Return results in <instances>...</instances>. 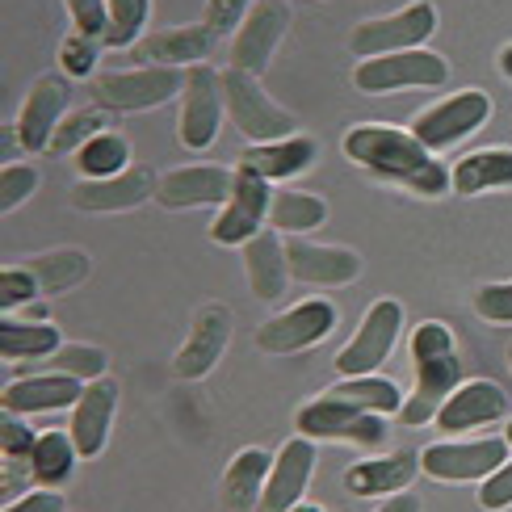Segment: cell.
I'll use <instances>...</instances> for the list:
<instances>
[{"label":"cell","mask_w":512,"mask_h":512,"mask_svg":"<svg viewBox=\"0 0 512 512\" xmlns=\"http://www.w3.org/2000/svg\"><path fill=\"white\" fill-rule=\"evenodd\" d=\"M475 311L487 319V324H512V282L483 286L475 294Z\"/></svg>","instance_id":"b9f144b4"},{"label":"cell","mask_w":512,"mask_h":512,"mask_svg":"<svg viewBox=\"0 0 512 512\" xmlns=\"http://www.w3.org/2000/svg\"><path fill=\"white\" fill-rule=\"evenodd\" d=\"M479 504H483L487 512H500V508L512 504V462H504L496 475H487L483 492H479Z\"/></svg>","instance_id":"bcb514c9"},{"label":"cell","mask_w":512,"mask_h":512,"mask_svg":"<svg viewBox=\"0 0 512 512\" xmlns=\"http://www.w3.org/2000/svg\"><path fill=\"white\" fill-rule=\"evenodd\" d=\"M286 261H290V277H298V282H307V286H349L361 277V256L349 248L290 240Z\"/></svg>","instance_id":"7402d4cb"},{"label":"cell","mask_w":512,"mask_h":512,"mask_svg":"<svg viewBox=\"0 0 512 512\" xmlns=\"http://www.w3.org/2000/svg\"><path fill=\"white\" fill-rule=\"evenodd\" d=\"M26 269L34 273V282L42 294H68L76 290L84 277H89V256L76 252V248H63V252H42L34 261H26Z\"/></svg>","instance_id":"f546056e"},{"label":"cell","mask_w":512,"mask_h":512,"mask_svg":"<svg viewBox=\"0 0 512 512\" xmlns=\"http://www.w3.org/2000/svg\"><path fill=\"white\" fill-rule=\"evenodd\" d=\"M76 21V34H89L97 42H105V34H110V5L105 0H63Z\"/></svg>","instance_id":"f35d334b"},{"label":"cell","mask_w":512,"mask_h":512,"mask_svg":"<svg viewBox=\"0 0 512 512\" xmlns=\"http://www.w3.org/2000/svg\"><path fill=\"white\" fill-rule=\"evenodd\" d=\"M185 89V72L181 68H135V72H101L93 76L89 93L97 101V110H152L164 105L168 97H177Z\"/></svg>","instance_id":"5b68a950"},{"label":"cell","mask_w":512,"mask_h":512,"mask_svg":"<svg viewBox=\"0 0 512 512\" xmlns=\"http://www.w3.org/2000/svg\"><path fill=\"white\" fill-rule=\"evenodd\" d=\"M34 445H38V437L30 433V424H21L13 412H5V420H0V454L5 458H30Z\"/></svg>","instance_id":"ee69618b"},{"label":"cell","mask_w":512,"mask_h":512,"mask_svg":"<svg viewBox=\"0 0 512 512\" xmlns=\"http://www.w3.org/2000/svg\"><path fill=\"white\" fill-rule=\"evenodd\" d=\"M80 458L72 433H42L34 454H30V466H34V479L42 487H59L63 479L72 475V462Z\"/></svg>","instance_id":"e575fe53"},{"label":"cell","mask_w":512,"mask_h":512,"mask_svg":"<svg viewBox=\"0 0 512 512\" xmlns=\"http://www.w3.org/2000/svg\"><path fill=\"white\" fill-rule=\"evenodd\" d=\"M504 437H508V445H512V424H508V433H504Z\"/></svg>","instance_id":"f5cc1de1"},{"label":"cell","mask_w":512,"mask_h":512,"mask_svg":"<svg viewBox=\"0 0 512 512\" xmlns=\"http://www.w3.org/2000/svg\"><path fill=\"white\" fill-rule=\"evenodd\" d=\"M345 156L361 168H370L378 177H391L399 185H408L412 194L437 198L445 189H454V173L416 135L391 131V126H357L345 135Z\"/></svg>","instance_id":"6da1fadb"},{"label":"cell","mask_w":512,"mask_h":512,"mask_svg":"<svg viewBox=\"0 0 512 512\" xmlns=\"http://www.w3.org/2000/svg\"><path fill=\"white\" fill-rule=\"evenodd\" d=\"M332 328H336V307L328 303V298H307V303L265 319L261 332H256V349L273 353V357H286V353L319 345Z\"/></svg>","instance_id":"8fae6325"},{"label":"cell","mask_w":512,"mask_h":512,"mask_svg":"<svg viewBox=\"0 0 512 512\" xmlns=\"http://www.w3.org/2000/svg\"><path fill=\"white\" fill-rule=\"evenodd\" d=\"M38 189V168L34 164H5L0 173V206L13 210L17 202H26Z\"/></svg>","instance_id":"ab89813d"},{"label":"cell","mask_w":512,"mask_h":512,"mask_svg":"<svg viewBox=\"0 0 512 512\" xmlns=\"http://www.w3.org/2000/svg\"><path fill=\"white\" fill-rule=\"evenodd\" d=\"M374 512H420V500H416V496H399V492H395L387 504H378Z\"/></svg>","instance_id":"681fc988"},{"label":"cell","mask_w":512,"mask_h":512,"mask_svg":"<svg viewBox=\"0 0 512 512\" xmlns=\"http://www.w3.org/2000/svg\"><path fill=\"white\" fill-rule=\"evenodd\" d=\"M269 202H273L269 181L240 164L223 215L210 223V240L215 244H248V240H256L261 236V223H269Z\"/></svg>","instance_id":"7c38bea8"},{"label":"cell","mask_w":512,"mask_h":512,"mask_svg":"<svg viewBox=\"0 0 512 512\" xmlns=\"http://www.w3.org/2000/svg\"><path fill=\"white\" fill-rule=\"evenodd\" d=\"M63 345L59 340V328L51 324H13V319H5L0 324V353H5L9 361H42L51 357L55 349Z\"/></svg>","instance_id":"1f68e13d"},{"label":"cell","mask_w":512,"mask_h":512,"mask_svg":"<svg viewBox=\"0 0 512 512\" xmlns=\"http://www.w3.org/2000/svg\"><path fill=\"white\" fill-rule=\"evenodd\" d=\"M311 471H315V445H311V437L286 441L282 450H277V458H273V471H269L265 496H261V508H256V512H290L298 500H303L307 483H311Z\"/></svg>","instance_id":"ffe728a7"},{"label":"cell","mask_w":512,"mask_h":512,"mask_svg":"<svg viewBox=\"0 0 512 512\" xmlns=\"http://www.w3.org/2000/svg\"><path fill=\"white\" fill-rule=\"evenodd\" d=\"M290 512H324V508H315V504H294Z\"/></svg>","instance_id":"816d5d0a"},{"label":"cell","mask_w":512,"mask_h":512,"mask_svg":"<svg viewBox=\"0 0 512 512\" xmlns=\"http://www.w3.org/2000/svg\"><path fill=\"white\" fill-rule=\"evenodd\" d=\"M5 512H63V496L55 492H30V496H21L13 504H5Z\"/></svg>","instance_id":"c3c4849f"},{"label":"cell","mask_w":512,"mask_h":512,"mask_svg":"<svg viewBox=\"0 0 512 512\" xmlns=\"http://www.w3.org/2000/svg\"><path fill=\"white\" fill-rule=\"evenodd\" d=\"M286 30H290V9L282 0H256L244 17V26L236 30V42H231V68L261 76L269 68L273 51L282 47Z\"/></svg>","instance_id":"4fadbf2b"},{"label":"cell","mask_w":512,"mask_h":512,"mask_svg":"<svg viewBox=\"0 0 512 512\" xmlns=\"http://www.w3.org/2000/svg\"><path fill=\"white\" fill-rule=\"evenodd\" d=\"M223 122V76L206 63H194L185 72V89H181V143L189 152H202V147L215 143Z\"/></svg>","instance_id":"30bf717a"},{"label":"cell","mask_w":512,"mask_h":512,"mask_svg":"<svg viewBox=\"0 0 512 512\" xmlns=\"http://www.w3.org/2000/svg\"><path fill=\"white\" fill-rule=\"evenodd\" d=\"M487 118H492V97L471 89V93H458L450 101L433 105V110H424L412 126V135L429 147V152H441V147H454L466 135H475Z\"/></svg>","instance_id":"5bb4252c"},{"label":"cell","mask_w":512,"mask_h":512,"mask_svg":"<svg viewBox=\"0 0 512 512\" xmlns=\"http://www.w3.org/2000/svg\"><path fill=\"white\" fill-rule=\"evenodd\" d=\"M68 80L47 72L34 80V89L21 101V114H17V135L26 152H47L51 139H55V126L63 122V110H68Z\"/></svg>","instance_id":"2e32d148"},{"label":"cell","mask_w":512,"mask_h":512,"mask_svg":"<svg viewBox=\"0 0 512 512\" xmlns=\"http://www.w3.org/2000/svg\"><path fill=\"white\" fill-rule=\"evenodd\" d=\"M315 152H319L315 139L290 135V139H277V143H252L240 164L252 168V173H261L265 181H290L315 164Z\"/></svg>","instance_id":"484cf974"},{"label":"cell","mask_w":512,"mask_h":512,"mask_svg":"<svg viewBox=\"0 0 512 512\" xmlns=\"http://www.w3.org/2000/svg\"><path fill=\"white\" fill-rule=\"evenodd\" d=\"M420 475V454H387L357 462L345 475V487L353 496H395Z\"/></svg>","instance_id":"83f0119b"},{"label":"cell","mask_w":512,"mask_h":512,"mask_svg":"<svg viewBox=\"0 0 512 512\" xmlns=\"http://www.w3.org/2000/svg\"><path fill=\"white\" fill-rule=\"evenodd\" d=\"M450 80V63L433 51H395V55H374L361 59L353 84L361 93H403V89H441Z\"/></svg>","instance_id":"277c9868"},{"label":"cell","mask_w":512,"mask_h":512,"mask_svg":"<svg viewBox=\"0 0 512 512\" xmlns=\"http://www.w3.org/2000/svg\"><path fill=\"white\" fill-rule=\"evenodd\" d=\"M500 72L512 80V47H504V51H500Z\"/></svg>","instance_id":"f907efd6"},{"label":"cell","mask_w":512,"mask_h":512,"mask_svg":"<svg viewBox=\"0 0 512 512\" xmlns=\"http://www.w3.org/2000/svg\"><path fill=\"white\" fill-rule=\"evenodd\" d=\"M80 391H84L80 378H68V374H34V378H21V382H13V387H5V395H0V408L13 412V416L76 408Z\"/></svg>","instance_id":"cb8c5ba5"},{"label":"cell","mask_w":512,"mask_h":512,"mask_svg":"<svg viewBox=\"0 0 512 512\" xmlns=\"http://www.w3.org/2000/svg\"><path fill=\"white\" fill-rule=\"evenodd\" d=\"M30 483H38L30 458H5V479H0V492H5V500L13 504V496H17V492H26Z\"/></svg>","instance_id":"7dc6e473"},{"label":"cell","mask_w":512,"mask_h":512,"mask_svg":"<svg viewBox=\"0 0 512 512\" xmlns=\"http://www.w3.org/2000/svg\"><path fill=\"white\" fill-rule=\"evenodd\" d=\"M336 399H349L357 403V408H366V412H378V416H391V412H403V399L395 382L387 378H374V374H361V378H345V382H336V387L328 391Z\"/></svg>","instance_id":"836d02e7"},{"label":"cell","mask_w":512,"mask_h":512,"mask_svg":"<svg viewBox=\"0 0 512 512\" xmlns=\"http://www.w3.org/2000/svg\"><path fill=\"white\" fill-rule=\"evenodd\" d=\"M269 471H273V458L265 450H256V445L231 458L227 475H223V487H219L223 508L227 512H252V508H261Z\"/></svg>","instance_id":"4316f807"},{"label":"cell","mask_w":512,"mask_h":512,"mask_svg":"<svg viewBox=\"0 0 512 512\" xmlns=\"http://www.w3.org/2000/svg\"><path fill=\"white\" fill-rule=\"evenodd\" d=\"M512 185V152L508 147H483V152L462 156L454 168V189L458 194H487V189Z\"/></svg>","instance_id":"f1b7e54d"},{"label":"cell","mask_w":512,"mask_h":512,"mask_svg":"<svg viewBox=\"0 0 512 512\" xmlns=\"http://www.w3.org/2000/svg\"><path fill=\"white\" fill-rule=\"evenodd\" d=\"M508 361H512V349H508Z\"/></svg>","instance_id":"db71d44e"},{"label":"cell","mask_w":512,"mask_h":512,"mask_svg":"<svg viewBox=\"0 0 512 512\" xmlns=\"http://www.w3.org/2000/svg\"><path fill=\"white\" fill-rule=\"evenodd\" d=\"M219 34L198 21V26H177V30H156L135 42V55L147 68H194L210 51H215Z\"/></svg>","instance_id":"44dd1931"},{"label":"cell","mask_w":512,"mask_h":512,"mask_svg":"<svg viewBox=\"0 0 512 512\" xmlns=\"http://www.w3.org/2000/svg\"><path fill=\"white\" fill-rule=\"evenodd\" d=\"M437 30V9L429 0H416V5L399 9L391 17H374V21H361V26L349 34V47L353 55H395V51H416L429 42V34Z\"/></svg>","instance_id":"8992f818"},{"label":"cell","mask_w":512,"mask_h":512,"mask_svg":"<svg viewBox=\"0 0 512 512\" xmlns=\"http://www.w3.org/2000/svg\"><path fill=\"white\" fill-rule=\"evenodd\" d=\"M156 173L152 168H126L118 177H101V181H80L72 189V206L76 210H93V215H118V210H135L147 198H156Z\"/></svg>","instance_id":"e0dca14e"},{"label":"cell","mask_w":512,"mask_h":512,"mask_svg":"<svg viewBox=\"0 0 512 512\" xmlns=\"http://www.w3.org/2000/svg\"><path fill=\"white\" fill-rule=\"evenodd\" d=\"M244 269H248V286L261 303H277L290 286V261H286V244L277 231H261L256 240L244 244Z\"/></svg>","instance_id":"d4e9b609"},{"label":"cell","mask_w":512,"mask_h":512,"mask_svg":"<svg viewBox=\"0 0 512 512\" xmlns=\"http://www.w3.org/2000/svg\"><path fill=\"white\" fill-rule=\"evenodd\" d=\"M298 433L303 437H324V441H357V445H378L387 437V424L378 420V412L357 408L349 399H311L298 408Z\"/></svg>","instance_id":"52a82bcc"},{"label":"cell","mask_w":512,"mask_h":512,"mask_svg":"<svg viewBox=\"0 0 512 512\" xmlns=\"http://www.w3.org/2000/svg\"><path fill=\"white\" fill-rule=\"evenodd\" d=\"M34 294H42V290H38L34 273L26 265H9L5 273H0V307L5 311H13L17 303H30Z\"/></svg>","instance_id":"60d3db41"},{"label":"cell","mask_w":512,"mask_h":512,"mask_svg":"<svg viewBox=\"0 0 512 512\" xmlns=\"http://www.w3.org/2000/svg\"><path fill=\"white\" fill-rule=\"evenodd\" d=\"M508 462V437H483V441H441L420 454L424 475L441 483H471L496 475Z\"/></svg>","instance_id":"9c48e42d"},{"label":"cell","mask_w":512,"mask_h":512,"mask_svg":"<svg viewBox=\"0 0 512 512\" xmlns=\"http://www.w3.org/2000/svg\"><path fill=\"white\" fill-rule=\"evenodd\" d=\"M118 382L114 378H97V382H84V391L72 408V441L80 458H97L110 441V424H114V412H118Z\"/></svg>","instance_id":"ac0fdd59"},{"label":"cell","mask_w":512,"mask_h":512,"mask_svg":"<svg viewBox=\"0 0 512 512\" xmlns=\"http://www.w3.org/2000/svg\"><path fill=\"white\" fill-rule=\"evenodd\" d=\"M248 9H252V0H206V26L223 38L244 26Z\"/></svg>","instance_id":"7bdbcfd3"},{"label":"cell","mask_w":512,"mask_h":512,"mask_svg":"<svg viewBox=\"0 0 512 512\" xmlns=\"http://www.w3.org/2000/svg\"><path fill=\"white\" fill-rule=\"evenodd\" d=\"M227 340H231V311L223 303H206L194 319V328H189V340L181 345V353L173 361L177 378H206L219 366Z\"/></svg>","instance_id":"d6986e66"},{"label":"cell","mask_w":512,"mask_h":512,"mask_svg":"<svg viewBox=\"0 0 512 512\" xmlns=\"http://www.w3.org/2000/svg\"><path fill=\"white\" fill-rule=\"evenodd\" d=\"M105 5H110L105 47H131V42H139V30L147 21V0H105Z\"/></svg>","instance_id":"74e56055"},{"label":"cell","mask_w":512,"mask_h":512,"mask_svg":"<svg viewBox=\"0 0 512 512\" xmlns=\"http://www.w3.org/2000/svg\"><path fill=\"white\" fill-rule=\"evenodd\" d=\"M236 173H227L219 164H185L160 177L156 202L168 210H194V206H227Z\"/></svg>","instance_id":"9a60e30c"},{"label":"cell","mask_w":512,"mask_h":512,"mask_svg":"<svg viewBox=\"0 0 512 512\" xmlns=\"http://www.w3.org/2000/svg\"><path fill=\"white\" fill-rule=\"evenodd\" d=\"M126 156H131V143L114 131H101L76 152V168L84 173V181L118 177V173H126Z\"/></svg>","instance_id":"d6a6232c"},{"label":"cell","mask_w":512,"mask_h":512,"mask_svg":"<svg viewBox=\"0 0 512 512\" xmlns=\"http://www.w3.org/2000/svg\"><path fill=\"white\" fill-rule=\"evenodd\" d=\"M399 328H403V307L395 303V298H378V303L366 311V319H361V328L353 332V340L336 353V370L345 378L374 374L382 361L391 357Z\"/></svg>","instance_id":"ba28073f"},{"label":"cell","mask_w":512,"mask_h":512,"mask_svg":"<svg viewBox=\"0 0 512 512\" xmlns=\"http://www.w3.org/2000/svg\"><path fill=\"white\" fill-rule=\"evenodd\" d=\"M508 412V395L487 378L475 382H462V387L445 399V408L437 412V429L445 433H466V429H479V424H492Z\"/></svg>","instance_id":"603a6c76"},{"label":"cell","mask_w":512,"mask_h":512,"mask_svg":"<svg viewBox=\"0 0 512 512\" xmlns=\"http://www.w3.org/2000/svg\"><path fill=\"white\" fill-rule=\"evenodd\" d=\"M223 101H227V114L236 122V131L248 143H277V139L294 135L290 110H282V105L256 84V76H248L240 68L223 72Z\"/></svg>","instance_id":"3957f363"},{"label":"cell","mask_w":512,"mask_h":512,"mask_svg":"<svg viewBox=\"0 0 512 512\" xmlns=\"http://www.w3.org/2000/svg\"><path fill=\"white\" fill-rule=\"evenodd\" d=\"M328 219V206L311 194H294V189H277L269 202V227L286 231V236H303Z\"/></svg>","instance_id":"4dcf8cb0"},{"label":"cell","mask_w":512,"mask_h":512,"mask_svg":"<svg viewBox=\"0 0 512 512\" xmlns=\"http://www.w3.org/2000/svg\"><path fill=\"white\" fill-rule=\"evenodd\" d=\"M47 361V374H68V378H80V382H97L105 378V357L101 349L93 345H59L51 357H42Z\"/></svg>","instance_id":"d590c367"},{"label":"cell","mask_w":512,"mask_h":512,"mask_svg":"<svg viewBox=\"0 0 512 512\" xmlns=\"http://www.w3.org/2000/svg\"><path fill=\"white\" fill-rule=\"evenodd\" d=\"M105 131V110H72L55 126V139H51V152H80L93 135Z\"/></svg>","instance_id":"8d00e7d4"},{"label":"cell","mask_w":512,"mask_h":512,"mask_svg":"<svg viewBox=\"0 0 512 512\" xmlns=\"http://www.w3.org/2000/svg\"><path fill=\"white\" fill-rule=\"evenodd\" d=\"M93 63H97V38L72 34L68 42H63V72L68 76H89Z\"/></svg>","instance_id":"f6af8a7d"},{"label":"cell","mask_w":512,"mask_h":512,"mask_svg":"<svg viewBox=\"0 0 512 512\" xmlns=\"http://www.w3.org/2000/svg\"><path fill=\"white\" fill-rule=\"evenodd\" d=\"M412 370H416V391L403 403V424H429L445 408L458 387H462V357L454 349V336L437 319H424L412 332Z\"/></svg>","instance_id":"7a4b0ae2"}]
</instances>
